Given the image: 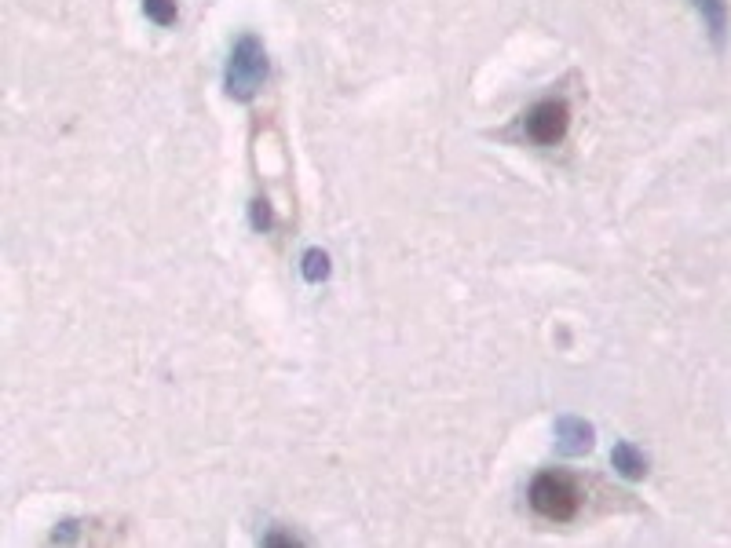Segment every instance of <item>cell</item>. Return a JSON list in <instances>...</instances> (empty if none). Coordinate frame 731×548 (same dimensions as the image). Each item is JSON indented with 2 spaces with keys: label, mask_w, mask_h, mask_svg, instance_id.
<instances>
[{
  "label": "cell",
  "mask_w": 731,
  "mask_h": 548,
  "mask_svg": "<svg viewBox=\"0 0 731 548\" xmlns=\"http://www.w3.org/2000/svg\"><path fill=\"white\" fill-rule=\"evenodd\" d=\"M615 468L626 475V479H644V475H647V457L636 454L629 443H618L615 446Z\"/></svg>",
  "instance_id": "8992f818"
},
{
  "label": "cell",
  "mask_w": 731,
  "mask_h": 548,
  "mask_svg": "<svg viewBox=\"0 0 731 548\" xmlns=\"http://www.w3.org/2000/svg\"><path fill=\"white\" fill-rule=\"evenodd\" d=\"M691 4H695V11L702 15V22H706L710 37L721 44L724 30H728V4H724V0H691Z\"/></svg>",
  "instance_id": "5b68a950"
},
{
  "label": "cell",
  "mask_w": 731,
  "mask_h": 548,
  "mask_svg": "<svg viewBox=\"0 0 731 548\" xmlns=\"http://www.w3.org/2000/svg\"><path fill=\"white\" fill-rule=\"evenodd\" d=\"M267 81V52L256 37H242L234 44L227 63V92L231 99H253Z\"/></svg>",
  "instance_id": "6da1fadb"
},
{
  "label": "cell",
  "mask_w": 731,
  "mask_h": 548,
  "mask_svg": "<svg viewBox=\"0 0 731 548\" xmlns=\"http://www.w3.org/2000/svg\"><path fill=\"white\" fill-rule=\"evenodd\" d=\"M253 223L260 227V231H267V227H271V209H267V201H256V205H253Z\"/></svg>",
  "instance_id": "9c48e42d"
},
{
  "label": "cell",
  "mask_w": 731,
  "mask_h": 548,
  "mask_svg": "<svg viewBox=\"0 0 731 548\" xmlns=\"http://www.w3.org/2000/svg\"><path fill=\"white\" fill-rule=\"evenodd\" d=\"M556 446H560V454H585L589 446H593V428L585 421H578V417H563L560 424H556Z\"/></svg>",
  "instance_id": "277c9868"
},
{
  "label": "cell",
  "mask_w": 731,
  "mask_h": 548,
  "mask_svg": "<svg viewBox=\"0 0 731 548\" xmlns=\"http://www.w3.org/2000/svg\"><path fill=\"white\" fill-rule=\"evenodd\" d=\"M329 274V256L318 253V249H311V253H304V278L308 282H322Z\"/></svg>",
  "instance_id": "ba28073f"
},
{
  "label": "cell",
  "mask_w": 731,
  "mask_h": 548,
  "mask_svg": "<svg viewBox=\"0 0 731 548\" xmlns=\"http://www.w3.org/2000/svg\"><path fill=\"white\" fill-rule=\"evenodd\" d=\"M143 11H147V19L158 22V26H172V22H176V0H143Z\"/></svg>",
  "instance_id": "52a82bcc"
},
{
  "label": "cell",
  "mask_w": 731,
  "mask_h": 548,
  "mask_svg": "<svg viewBox=\"0 0 731 548\" xmlns=\"http://www.w3.org/2000/svg\"><path fill=\"white\" fill-rule=\"evenodd\" d=\"M530 505H534L538 516L552 519V523H567V519H574L578 505H582V494H578V486L567 475L545 472L530 483Z\"/></svg>",
  "instance_id": "7a4b0ae2"
},
{
  "label": "cell",
  "mask_w": 731,
  "mask_h": 548,
  "mask_svg": "<svg viewBox=\"0 0 731 548\" xmlns=\"http://www.w3.org/2000/svg\"><path fill=\"white\" fill-rule=\"evenodd\" d=\"M567 128H571V106L563 103V99H541L523 117V132L538 147H556L567 136Z\"/></svg>",
  "instance_id": "3957f363"
}]
</instances>
